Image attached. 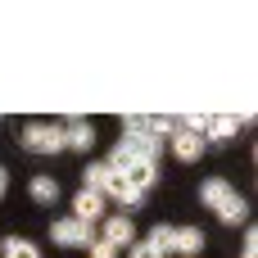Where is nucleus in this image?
I'll use <instances>...</instances> for the list:
<instances>
[{"instance_id":"nucleus-1","label":"nucleus","mask_w":258,"mask_h":258,"mask_svg":"<svg viewBox=\"0 0 258 258\" xmlns=\"http://www.w3.org/2000/svg\"><path fill=\"white\" fill-rule=\"evenodd\" d=\"M159 150H150V145H136V141H118L113 145V154H109V168L136 190V195H145L154 181H159V159H154Z\"/></svg>"},{"instance_id":"nucleus-2","label":"nucleus","mask_w":258,"mask_h":258,"mask_svg":"<svg viewBox=\"0 0 258 258\" xmlns=\"http://www.w3.org/2000/svg\"><path fill=\"white\" fill-rule=\"evenodd\" d=\"M200 195H204V204H209V209H213V213H218L222 222H231V227L249 218V204H245V200H240V195L231 190V181H222V177H209Z\"/></svg>"},{"instance_id":"nucleus-3","label":"nucleus","mask_w":258,"mask_h":258,"mask_svg":"<svg viewBox=\"0 0 258 258\" xmlns=\"http://www.w3.org/2000/svg\"><path fill=\"white\" fill-rule=\"evenodd\" d=\"M168 132H172V118H159V113H127L122 118V141H136L150 150H159Z\"/></svg>"},{"instance_id":"nucleus-4","label":"nucleus","mask_w":258,"mask_h":258,"mask_svg":"<svg viewBox=\"0 0 258 258\" xmlns=\"http://www.w3.org/2000/svg\"><path fill=\"white\" fill-rule=\"evenodd\" d=\"M23 150L27 154H59L63 150V127H50V122L23 127Z\"/></svg>"},{"instance_id":"nucleus-5","label":"nucleus","mask_w":258,"mask_h":258,"mask_svg":"<svg viewBox=\"0 0 258 258\" xmlns=\"http://www.w3.org/2000/svg\"><path fill=\"white\" fill-rule=\"evenodd\" d=\"M50 236H54V245H63V249H91V227L86 222H77V218H59L54 227H50Z\"/></svg>"},{"instance_id":"nucleus-6","label":"nucleus","mask_w":258,"mask_h":258,"mask_svg":"<svg viewBox=\"0 0 258 258\" xmlns=\"http://www.w3.org/2000/svg\"><path fill=\"white\" fill-rule=\"evenodd\" d=\"M100 240H109L113 249H132V245H136V227H132V218H127V213H122V218H109Z\"/></svg>"},{"instance_id":"nucleus-7","label":"nucleus","mask_w":258,"mask_h":258,"mask_svg":"<svg viewBox=\"0 0 258 258\" xmlns=\"http://www.w3.org/2000/svg\"><path fill=\"white\" fill-rule=\"evenodd\" d=\"M172 154H177L181 163H200L204 136H200V132H172Z\"/></svg>"},{"instance_id":"nucleus-8","label":"nucleus","mask_w":258,"mask_h":258,"mask_svg":"<svg viewBox=\"0 0 258 258\" xmlns=\"http://www.w3.org/2000/svg\"><path fill=\"white\" fill-rule=\"evenodd\" d=\"M73 218L86 222V227H91L95 218H104V195H100V190H82V195L73 200Z\"/></svg>"},{"instance_id":"nucleus-9","label":"nucleus","mask_w":258,"mask_h":258,"mask_svg":"<svg viewBox=\"0 0 258 258\" xmlns=\"http://www.w3.org/2000/svg\"><path fill=\"white\" fill-rule=\"evenodd\" d=\"M63 145H73V150H91V145H95V127H91L86 118H68V122H63Z\"/></svg>"},{"instance_id":"nucleus-10","label":"nucleus","mask_w":258,"mask_h":258,"mask_svg":"<svg viewBox=\"0 0 258 258\" xmlns=\"http://www.w3.org/2000/svg\"><path fill=\"white\" fill-rule=\"evenodd\" d=\"M204 249V231L200 227H177V236H172V254H200Z\"/></svg>"},{"instance_id":"nucleus-11","label":"nucleus","mask_w":258,"mask_h":258,"mask_svg":"<svg viewBox=\"0 0 258 258\" xmlns=\"http://www.w3.org/2000/svg\"><path fill=\"white\" fill-rule=\"evenodd\" d=\"M236 127H240V122H236L231 113H204V132H209L213 141H231Z\"/></svg>"},{"instance_id":"nucleus-12","label":"nucleus","mask_w":258,"mask_h":258,"mask_svg":"<svg viewBox=\"0 0 258 258\" xmlns=\"http://www.w3.org/2000/svg\"><path fill=\"white\" fill-rule=\"evenodd\" d=\"M27 195H32L36 204H54V200H59V181H54V177H32Z\"/></svg>"},{"instance_id":"nucleus-13","label":"nucleus","mask_w":258,"mask_h":258,"mask_svg":"<svg viewBox=\"0 0 258 258\" xmlns=\"http://www.w3.org/2000/svg\"><path fill=\"white\" fill-rule=\"evenodd\" d=\"M5 258H41V249H36L32 240H18V236H9V240H5Z\"/></svg>"},{"instance_id":"nucleus-14","label":"nucleus","mask_w":258,"mask_h":258,"mask_svg":"<svg viewBox=\"0 0 258 258\" xmlns=\"http://www.w3.org/2000/svg\"><path fill=\"white\" fill-rule=\"evenodd\" d=\"M82 177H86V190H100V186H104V177H109V163H86V168H82Z\"/></svg>"},{"instance_id":"nucleus-15","label":"nucleus","mask_w":258,"mask_h":258,"mask_svg":"<svg viewBox=\"0 0 258 258\" xmlns=\"http://www.w3.org/2000/svg\"><path fill=\"white\" fill-rule=\"evenodd\" d=\"M172 236H177V227H154V231H150V245H154L159 254H172Z\"/></svg>"},{"instance_id":"nucleus-16","label":"nucleus","mask_w":258,"mask_h":258,"mask_svg":"<svg viewBox=\"0 0 258 258\" xmlns=\"http://www.w3.org/2000/svg\"><path fill=\"white\" fill-rule=\"evenodd\" d=\"M91 258H118V249L109 240H91Z\"/></svg>"},{"instance_id":"nucleus-17","label":"nucleus","mask_w":258,"mask_h":258,"mask_svg":"<svg viewBox=\"0 0 258 258\" xmlns=\"http://www.w3.org/2000/svg\"><path fill=\"white\" fill-rule=\"evenodd\" d=\"M132 258H163V254H159L150 240H136V245H132Z\"/></svg>"},{"instance_id":"nucleus-18","label":"nucleus","mask_w":258,"mask_h":258,"mask_svg":"<svg viewBox=\"0 0 258 258\" xmlns=\"http://www.w3.org/2000/svg\"><path fill=\"white\" fill-rule=\"evenodd\" d=\"M245 258H258V231H249V236H245Z\"/></svg>"},{"instance_id":"nucleus-19","label":"nucleus","mask_w":258,"mask_h":258,"mask_svg":"<svg viewBox=\"0 0 258 258\" xmlns=\"http://www.w3.org/2000/svg\"><path fill=\"white\" fill-rule=\"evenodd\" d=\"M5 190H9V177H5V168H0V200H5Z\"/></svg>"}]
</instances>
